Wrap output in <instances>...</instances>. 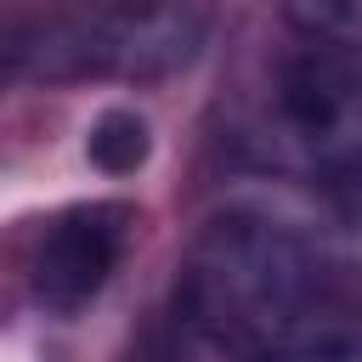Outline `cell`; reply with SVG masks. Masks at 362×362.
Instances as JSON below:
<instances>
[{
    "label": "cell",
    "mask_w": 362,
    "mask_h": 362,
    "mask_svg": "<svg viewBox=\"0 0 362 362\" xmlns=\"http://www.w3.org/2000/svg\"><path fill=\"white\" fill-rule=\"evenodd\" d=\"M175 294L226 362H362V283L272 215H215Z\"/></svg>",
    "instance_id": "1"
},
{
    "label": "cell",
    "mask_w": 362,
    "mask_h": 362,
    "mask_svg": "<svg viewBox=\"0 0 362 362\" xmlns=\"http://www.w3.org/2000/svg\"><path fill=\"white\" fill-rule=\"evenodd\" d=\"M238 147L294 181H362V57L300 40L238 113Z\"/></svg>",
    "instance_id": "2"
},
{
    "label": "cell",
    "mask_w": 362,
    "mask_h": 362,
    "mask_svg": "<svg viewBox=\"0 0 362 362\" xmlns=\"http://www.w3.org/2000/svg\"><path fill=\"white\" fill-rule=\"evenodd\" d=\"M204 17L175 0H119V11L62 34L45 51H62L68 62L57 74H164L198 51Z\"/></svg>",
    "instance_id": "3"
},
{
    "label": "cell",
    "mask_w": 362,
    "mask_h": 362,
    "mask_svg": "<svg viewBox=\"0 0 362 362\" xmlns=\"http://www.w3.org/2000/svg\"><path fill=\"white\" fill-rule=\"evenodd\" d=\"M136 209L130 204H74L57 221L40 226L34 255H28V283L51 311H79L85 300L102 294L113 266L124 260Z\"/></svg>",
    "instance_id": "4"
},
{
    "label": "cell",
    "mask_w": 362,
    "mask_h": 362,
    "mask_svg": "<svg viewBox=\"0 0 362 362\" xmlns=\"http://www.w3.org/2000/svg\"><path fill=\"white\" fill-rule=\"evenodd\" d=\"M283 17L300 40L362 57V0H283Z\"/></svg>",
    "instance_id": "5"
},
{
    "label": "cell",
    "mask_w": 362,
    "mask_h": 362,
    "mask_svg": "<svg viewBox=\"0 0 362 362\" xmlns=\"http://www.w3.org/2000/svg\"><path fill=\"white\" fill-rule=\"evenodd\" d=\"M90 158L107 170V175H130L141 158H147V124L124 107H107L96 124H90Z\"/></svg>",
    "instance_id": "6"
}]
</instances>
